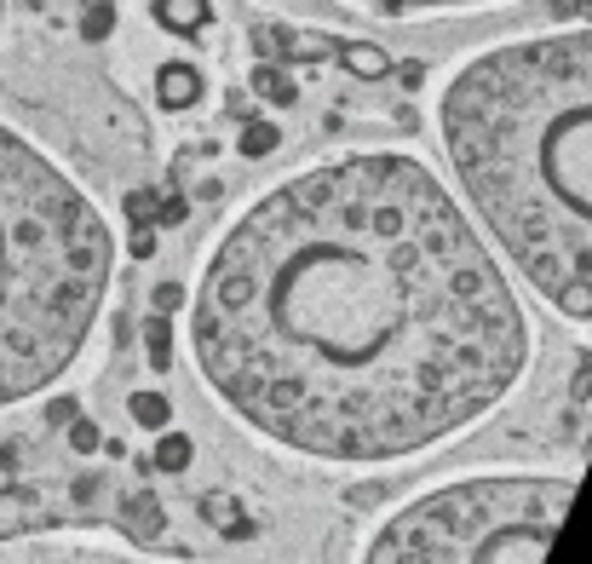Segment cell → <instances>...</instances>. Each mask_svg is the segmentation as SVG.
<instances>
[{"instance_id": "1", "label": "cell", "mask_w": 592, "mask_h": 564, "mask_svg": "<svg viewBox=\"0 0 592 564\" xmlns=\"http://www.w3.org/2000/svg\"><path fill=\"white\" fill-rule=\"evenodd\" d=\"M190 346L259 438L374 467L483 421L524 375L529 323L432 167L363 150L294 173L219 236Z\"/></svg>"}, {"instance_id": "2", "label": "cell", "mask_w": 592, "mask_h": 564, "mask_svg": "<svg viewBox=\"0 0 592 564\" xmlns=\"http://www.w3.org/2000/svg\"><path fill=\"white\" fill-rule=\"evenodd\" d=\"M443 144L535 294L587 323V35H529L443 93Z\"/></svg>"}, {"instance_id": "3", "label": "cell", "mask_w": 592, "mask_h": 564, "mask_svg": "<svg viewBox=\"0 0 592 564\" xmlns=\"http://www.w3.org/2000/svg\"><path fill=\"white\" fill-rule=\"evenodd\" d=\"M110 265V225L87 190L0 121V409L81 357Z\"/></svg>"}, {"instance_id": "4", "label": "cell", "mask_w": 592, "mask_h": 564, "mask_svg": "<svg viewBox=\"0 0 592 564\" xmlns=\"http://www.w3.org/2000/svg\"><path fill=\"white\" fill-rule=\"evenodd\" d=\"M575 478H466L409 501L363 564H541L570 513Z\"/></svg>"}, {"instance_id": "5", "label": "cell", "mask_w": 592, "mask_h": 564, "mask_svg": "<svg viewBox=\"0 0 592 564\" xmlns=\"http://www.w3.org/2000/svg\"><path fill=\"white\" fill-rule=\"evenodd\" d=\"M156 98L167 104V110H190V104L202 98V70H196V64H184V58L161 64V75H156Z\"/></svg>"}, {"instance_id": "6", "label": "cell", "mask_w": 592, "mask_h": 564, "mask_svg": "<svg viewBox=\"0 0 592 564\" xmlns=\"http://www.w3.org/2000/svg\"><path fill=\"white\" fill-rule=\"evenodd\" d=\"M380 18H426V12H472V6H489V0H357Z\"/></svg>"}, {"instance_id": "7", "label": "cell", "mask_w": 592, "mask_h": 564, "mask_svg": "<svg viewBox=\"0 0 592 564\" xmlns=\"http://www.w3.org/2000/svg\"><path fill=\"white\" fill-rule=\"evenodd\" d=\"M156 24L173 35H190L207 24V0H156Z\"/></svg>"}, {"instance_id": "8", "label": "cell", "mask_w": 592, "mask_h": 564, "mask_svg": "<svg viewBox=\"0 0 592 564\" xmlns=\"http://www.w3.org/2000/svg\"><path fill=\"white\" fill-rule=\"evenodd\" d=\"M207 524H219L225 536H248L253 530V518H242V507L230 495H207Z\"/></svg>"}, {"instance_id": "9", "label": "cell", "mask_w": 592, "mask_h": 564, "mask_svg": "<svg viewBox=\"0 0 592 564\" xmlns=\"http://www.w3.org/2000/svg\"><path fill=\"white\" fill-rule=\"evenodd\" d=\"M345 64H351V75H363V81H374V75L391 70L386 47H368V41H351V47H345Z\"/></svg>"}, {"instance_id": "10", "label": "cell", "mask_w": 592, "mask_h": 564, "mask_svg": "<svg viewBox=\"0 0 592 564\" xmlns=\"http://www.w3.org/2000/svg\"><path fill=\"white\" fill-rule=\"evenodd\" d=\"M253 93L265 98V104H294V81L276 70V64H259L253 70Z\"/></svg>"}, {"instance_id": "11", "label": "cell", "mask_w": 592, "mask_h": 564, "mask_svg": "<svg viewBox=\"0 0 592 564\" xmlns=\"http://www.w3.org/2000/svg\"><path fill=\"white\" fill-rule=\"evenodd\" d=\"M190 455H196V449H190V438H184V432H167V438L156 444V461H150V467L184 472V467H190Z\"/></svg>"}, {"instance_id": "12", "label": "cell", "mask_w": 592, "mask_h": 564, "mask_svg": "<svg viewBox=\"0 0 592 564\" xmlns=\"http://www.w3.org/2000/svg\"><path fill=\"white\" fill-rule=\"evenodd\" d=\"M167 415H173V409H167V398H161V392H133V421L144 426V432H161V426H167Z\"/></svg>"}, {"instance_id": "13", "label": "cell", "mask_w": 592, "mask_h": 564, "mask_svg": "<svg viewBox=\"0 0 592 564\" xmlns=\"http://www.w3.org/2000/svg\"><path fill=\"white\" fill-rule=\"evenodd\" d=\"M144 346H150V363H156V369L173 363V329H167V317H161V311L144 323Z\"/></svg>"}, {"instance_id": "14", "label": "cell", "mask_w": 592, "mask_h": 564, "mask_svg": "<svg viewBox=\"0 0 592 564\" xmlns=\"http://www.w3.org/2000/svg\"><path fill=\"white\" fill-rule=\"evenodd\" d=\"M276 150V127L271 121H248L242 127V156H271Z\"/></svg>"}, {"instance_id": "15", "label": "cell", "mask_w": 592, "mask_h": 564, "mask_svg": "<svg viewBox=\"0 0 592 564\" xmlns=\"http://www.w3.org/2000/svg\"><path fill=\"white\" fill-rule=\"evenodd\" d=\"M69 449H75V455H98V449H104L98 426L92 421H69Z\"/></svg>"}, {"instance_id": "16", "label": "cell", "mask_w": 592, "mask_h": 564, "mask_svg": "<svg viewBox=\"0 0 592 564\" xmlns=\"http://www.w3.org/2000/svg\"><path fill=\"white\" fill-rule=\"evenodd\" d=\"M127 213H133L138 225H150V213H161L156 190H138V196H127Z\"/></svg>"}, {"instance_id": "17", "label": "cell", "mask_w": 592, "mask_h": 564, "mask_svg": "<svg viewBox=\"0 0 592 564\" xmlns=\"http://www.w3.org/2000/svg\"><path fill=\"white\" fill-rule=\"evenodd\" d=\"M110 24H115V12H110V6H92L87 18H81V29H87L92 41H98V35H110Z\"/></svg>"}, {"instance_id": "18", "label": "cell", "mask_w": 592, "mask_h": 564, "mask_svg": "<svg viewBox=\"0 0 592 564\" xmlns=\"http://www.w3.org/2000/svg\"><path fill=\"white\" fill-rule=\"evenodd\" d=\"M179 306H184V288H179V282H161V288H156V311L167 317V311H179Z\"/></svg>"}, {"instance_id": "19", "label": "cell", "mask_w": 592, "mask_h": 564, "mask_svg": "<svg viewBox=\"0 0 592 564\" xmlns=\"http://www.w3.org/2000/svg\"><path fill=\"white\" fill-rule=\"evenodd\" d=\"M184 213H190V202H184V196H167V202H161V219H167V225H179Z\"/></svg>"}, {"instance_id": "20", "label": "cell", "mask_w": 592, "mask_h": 564, "mask_svg": "<svg viewBox=\"0 0 592 564\" xmlns=\"http://www.w3.org/2000/svg\"><path fill=\"white\" fill-rule=\"evenodd\" d=\"M6 6H12V0H0V29H6Z\"/></svg>"}]
</instances>
